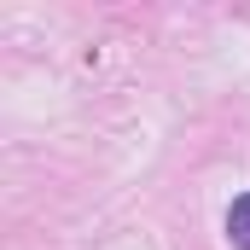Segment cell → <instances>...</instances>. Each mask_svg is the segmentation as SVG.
I'll list each match as a JSON object with an SVG mask.
<instances>
[{
    "label": "cell",
    "mask_w": 250,
    "mask_h": 250,
    "mask_svg": "<svg viewBox=\"0 0 250 250\" xmlns=\"http://www.w3.org/2000/svg\"><path fill=\"white\" fill-rule=\"evenodd\" d=\"M227 233H233V245L250 250V192L233 198V209H227Z\"/></svg>",
    "instance_id": "obj_1"
}]
</instances>
